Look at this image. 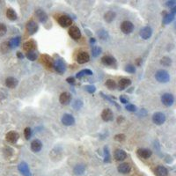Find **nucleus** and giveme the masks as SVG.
I'll return each mask as SVG.
<instances>
[{"label":"nucleus","mask_w":176,"mask_h":176,"mask_svg":"<svg viewBox=\"0 0 176 176\" xmlns=\"http://www.w3.org/2000/svg\"><path fill=\"white\" fill-rule=\"evenodd\" d=\"M53 67H54L55 71L56 72L60 73V74L64 73L65 71H66V64L64 61V59H62V58L56 59L53 62Z\"/></svg>","instance_id":"1"},{"label":"nucleus","mask_w":176,"mask_h":176,"mask_svg":"<svg viewBox=\"0 0 176 176\" xmlns=\"http://www.w3.org/2000/svg\"><path fill=\"white\" fill-rule=\"evenodd\" d=\"M155 77L159 83H167L170 80V75L166 70H158L155 74Z\"/></svg>","instance_id":"2"},{"label":"nucleus","mask_w":176,"mask_h":176,"mask_svg":"<svg viewBox=\"0 0 176 176\" xmlns=\"http://www.w3.org/2000/svg\"><path fill=\"white\" fill-rule=\"evenodd\" d=\"M166 115L162 112H156L152 115V122L156 125H162L166 122Z\"/></svg>","instance_id":"3"},{"label":"nucleus","mask_w":176,"mask_h":176,"mask_svg":"<svg viewBox=\"0 0 176 176\" xmlns=\"http://www.w3.org/2000/svg\"><path fill=\"white\" fill-rule=\"evenodd\" d=\"M161 102L166 107H171L175 102V97L172 93H164L161 97Z\"/></svg>","instance_id":"4"},{"label":"nucleus","mask_w":176,"mask_h":176,"mask_svg":"<svg viewBox=\"0 0 176 176\" xmlns=\"http://www.w3.org/2000/svg\"><path fill=\"white\" fill-rule=\"evenodd\" d=\"M58 23L63 27H68V26H72V20L68 15H62L58 19Z\"/></svg>","instance_id":"5"},{"label":"nucleus","mask_w":176,"mask_h":176,"mask_svg":"<svg viewBox=\"0 0 176 176\" xmlns=\"http://www.w3.org/2000/svg\"><path fill=\"white\" fill-rule=\"evenodd\" d=\"M121 30L123 34H129L130 33L133 32L134 30V25L132 22L129 21V20H125L121 24Z\"/></svg>","instance_id":"6"},{"label":"nucleus","mask_w":176,"mask_h":176,"mask_svg":"<svg viewBox=\"0 0 176 176\" xmlns=\"http://www.w3.org/2000/svg\"><path fill=\"white\" fill-rule=\"evenodd\" d=\"M69 35L73 40H78L81 38V31L77 26H72L69 29Z\"/></svg>","instance_id":"7"},{"label":"nucleus","mask_w":176,"mask_h":176,"mask_svg":"<svg viewBox=\"0 0 176 176\" xmlns=\"http://www.w3.org/2000/svg\"><path fill=\"white\" fill-rule=\"evenodd\" d=\"M62 123L65 126H72L75 123V118L71 114H64L62 116Z\"/></svg>","instance_id":"8"},{"label":"nucleus","mask_w":176,"mask_h":176,"mask_svg":"<svg viewBox=\"0 0 176 176\" xmlns=\"http://www.w3.org/2000/svg\"><path fill=\"white\" fill-rule=\"evenodd\" d=\"M26 28V32L28 33V34L33 35V34H34L38 31L39 26H38L37 23H36L35 21H34V20H30V21H28V22H27Z\"/></svg>","instance_id":"9"},{"label":"nucleus","mask_w":176,"mask_h":176,"mask_svg":"<svg viewBox=\"0 0 176 176\" xmlns=\"http://www.w3.org/2000/svg\"><path fill=\"white\" fill-rule=\"evenodd\" d=\"M90 60V56L87 52L85 51H81L77 54V62L80 64H85L87 62H89Z\"/></svg>","instance_id":"10"},{"label":"nucleus","mask_w":176,"mask_h":176,"mask_svg":"<svg viewBox=\"0 0 176 176\" xmlns=\"http://www.w3.org/2000/svg\"><path fill=\"white\" fill-rule=\"evenodd\" d=\"M101 118L104 122H111L114 119L113 111L110 108H106L101 113Z\"/></svg>","instance_id":"11"},{"label":"nucleus","mask_w":176,"mask_h":176,"mask_svg":"<svg viewBox=\"0 0 176 176\" xmlns=\"http://www.w3.org/2000/svg\"><path fill=\"white\" fill-rule=\"evenodd\" d=\"M72 94L68 92H64L60 94L59 101L62 105H69L72 101Z\"/></svg>","instance_id":"12"},{"label":"nucleus","mask_w":176,"mask_h":176,"mask_svg":"<svg viewBox=\"0 0 176 176\" xmlns=\"http://www.w3.org/2000/svg\"><path fill=\"white\" fill-rule=\"evenodd\" d=\"M34 15L36 19L41 22V23H45L48 20V14L42 9H38L35 11Z\"/></svg>","instance_id":"13"},{"label":"nucleus","mask_w":176,"mask_h":176,"mask_svg":"<svg viewBox=\"0 0 176 176\" xmlns=\"http://www.w3.org/2000/svg\"><path fill=\"white\" fill-rule=\"evenodd\" d=\"M139 34L144 40H148L149 38H151V35H152V29H151V26H145V27H143L140 30Z\"/></svg>","instance_id":"14"},{"label":"nucleus","mask_w":176,"mask_h":176,"mask_svg":"<svg viewBox=\"0 0 176 176\" xmlns=\"http://www.w3.org/2000/svg\"><path fill=\"white\" fill-rule=\"evenodd\" d=\"M5 139L7 142L11 144H15L19 139V134L15 131H9L5 135Z\"/></svg>","instance_id":"15"},{"label":"nucleus","mask_w":176,"mask_h":176,"mask_svg":"<svg viewBox=\"0 0 176 176\" xmlns=\"http://www.w3.org/2000/svg\"><path fill=\"white\" fill-rule=\"evenodd\" d=\"M137 154L139 158H144V159H147L152 155V151L149 149H145V148H140L137 151Z\"/></svg>","instance_id":"16"},{"label":"nucleus","mask_w":176,"mask_h":176,"mask_svg":"<svg viewBox=\"0 0 176 176\" xmlns=\"http://www.w3.org/2000/svg\"><path fill=\"white\" fill-rule=\"evenodd\" d=\"M18 169L24 176H32L30 169H29V167H28V165L26 162L20 163L19 166H18Z\"/></svg>","instance_id":"17"},{"label":"nucleus","mask_w":176,"mask_h":176,"mask_svg":"<svg viewBox=\"0 0 176 176\" xmlns=\"http://www.w3.org/2000/svg\"><path fill=\"white\" fill-rule=\"evenodd\" d=\"M18 84H19L18 79L15 78V77H6V79H5V85H6L8 88H10V89L15 88V87L18 85Z\"/></svg>","instance_id":"18"},{"label":"nucleus","mask_w":176,"mask_h":176,"mask_svg":"<svg viewBox=\"0 0 176 176\" xmlns=\"http://www.w3.org/2000/svg\"><path fill=\"white\" fill-rule=\"evenodd\" d=\"M115 62H116L115 59L111 56H104L101 58V63L107 66H112L115 64Z\"/></svg>","instance_id":"19"},{"label":"nucleus","mask_w":176,"mask_h":176,"mask_svg":"<svg viewBox=\"0 0 176 176\" xmlns=\"http://www.w3.org/2000/svg\"><path fill=\"white\" fill-rule=\"evenodd\" d=\"M42 148V143L39 139H34L31 143V150L34 152H39Z\"/></svg>","instance_id":"20"},{"label":"nucleus","mask_w":176,"mask_h":176,"mask_svg":"<svg viewBox=\"0 0 176 176\" xmlns=\"http://www.w3.org/2000/svg\"><path fill=\"white\" fill-rule=\"evenodd\" d=\"M127 158V153L122 149H117L115 151V158L117 161H123Z\"/></svg>","instance_id":"21"},{"label":"nucleus","mask_w":176,"mask_h":176,"mask_svg":"<svg viewBox=\"0 0 176 176\" xmlns=\"http://www.w3.org/2000/svg\"><path fill=\"white\" fill-rule=\"evenodd\" d=\"M117 170H118L119 173H121L123 175H126V174H129L130 172L131 167H130L129 164H128V163H123V164H121V165L118 166Z\"/></svg>","instance_id":"22"},{"label":"nucleus","mask_w":176,"mask_h":176,"mask_svg":"<svg viewBox=\"0 0 176 176\" xmlns=\"http://www.w3.org/2000/svg\"><path fill=\"white\" fill-rule=\"evenodd\" d=\"M130 85H131V80L129 78L123 77V78L120 79V81L118 83L119 90H124L128 86H129Z\"/></svg>","instance_id":"23"},{"label":"nucleus","mask_w":176,"mask_h":176,"mask_svg":"<svg viewBox=\"0 0 176 176\" xmlns=\"http://www.w3.org/2000/svg\"><path fill=\"white\" fill-rule=\"evenodd\" d=\"M85 172V166L84 164H77L73 168V174L75 175H82Z\"/></svg>","instance_id":"24"},{"label":"nucleus","mask_w":176,"mask_h":176,"mask_svg":"<svg viewBox=\"0 0 176 176\" xmlns=\"http://www.w3.org/2000/svg\"><path fill=\"white\" fill-rule=\"evenodd\" d=\"M154 173L157 176H167L168 175V170L163 166H158L155 168Z\"/></svg>","instance_id":"25"},{"label":"nucleus","mask_w":176,"mask_h":176,"mask_svg":"<svg viewBox=\"0 0 176 176\" xmlns=\"http://www.w3.org/2000/svg\"><path fill=\"white\" fill-rule=\"evenodd\" d=\"M116 17V13L114 11H108L104 14V20L107 23H111Z\"/></svg>","instance_id":"26"},{"label":"nucleus","mask_w":176,"mask_h":176,"mask_svg":"<svg viewBox=\"0 0 176 176\" xmlns=\"http://www.w3.org/2000/svg\"><path fill=\"white\" fill-rule=\"evenodd\" d=\"M23 48L26 52H30V51H34L36 48V43L34 41H28L26 42L23 45Z\"/></svg>","instance_id":"27"},{"label":"nucleus","mask_w":176,"mask_h":176,"mask_svg":"<svg viewBox=\"0 0 176 176\" xmlns=\"http://www.w3.org/2000/svg\"><path fill=\"white\" fill-rule=\"evenodd\" d=\"M6 17L10 20H16L18 18L17 12L12 9V8H8L6 10Z\"/></svg>","instance_id":"28"},{"label":"nucleus","mask_w":176,"mask_h":176,"mask_svg":"<svg viewBox=\"0 0 176 176\" xmlns=\"http://www.w3.org/2000/svg\"><path fill=\"white\" fill-rule=\"evenodd\" d=\"M11 46H10V43L9 42H4L0 44V51L3 53V54H6L8 53L9 51L11 50Z\"/></svg>","instance_id":"29"},{"label":"nucleus","mask_w":176,"mask_h":176,"mask_svg":"<svg viewBox=\"0 0 176 176\" xmlns=\"http://www.w3.org/2000/svg\"><path fill=\"white\" fill-rule=\"evenodd\" d=\"M10 43V46L12 49H15L17 47L20 46V36H16L14 38H12V40L9 42Z\"/></svg>","instance_id":"30"},{"label":"nucleus","mask_w":176,"mask_h":176,"mask_svg":"<svg viewBox=\"0 0 176 176\" xmlns=\"http://www.w3.org/2000/svg\"><path fill=\"white\" fill-rule=\"evenodd\" d=\"M42 63L47 67V68H50L53 66V63L51 61V58L48 56H42Z\"/></svg>","instance_id":"31"},{"label":"nucleus","mask_w":176,"mask_h":176,"mask_svg":"<svg viewBox=\"0 0 176 176\" xmlns=\"http://www.w3.org/2000/svg\"><path fill=\"white\" fill-rule=\"evenodd\" d=\"M97 34H98L99 38H100L101 40H102V41H106V40H107L108 37H109L107 31L105 30V29H101V30H99L98 33H97Z\"/></svg>","instance_id":"32"},{"label":"nucleus","mask_w":176,"mask_h":176,"mask_svg":"<svg viewBox=\"0 0 176 176\" xmlns=\"http://www.w3.org/2000/svg\"><path fill=\"white\" fill-rule=\"evenodd\" d=\"M85 75H88V76L93 75V72H92L91 70H89V69L82 70V71H80L79 72H77V73L76 77H77V78H81L83 76H85Z\"/></svg>","instance_id":"33"},{"label":"nucleus","mask_w":176,"mask_h":176,"mask_svg":"<svg viewBox=\"0 0 176 176\" xmlns=\"http://www.w3.org/2000/svg\"><path fill=\"white\" fill-rule=\"evenodd\" d=\"M175 20V14H173V13H167L164 18H163V23L164 24H169V23H171L173 20Z\"/></svg>","instance_id":"34"},{"label":"nucleus","mask_w":176,"mask_h":176,"mask_svg":"<svg viewBox=\"0 0 176 176\" xmlns=\"http://www.w3.org/2000/svg\"><path fill=\"white\" fill-rule=\"evenodd\" d=\"M160 64L163 65V66H166V67H168L172 64V59L169 57V56H164L161 58L160 60Z\"/></svg>","instance_id":"35"},{"label":"nucleus","mask_w":176,"mask_h":176,"mask_svg":"<svg viewBox=\"0 0 176 176\" xmlns=\"http://www.w3.org/2000/svg\"><path fill=\"white\" fill-rule=\"evenodd\" d=\"M105 85L109 89V90H115L116 88V83L113 79H107L105 83Z\"/></svg>","instance_id":"36"},{"label":"nucleus","mask_w":176,"mask_h":176,"mask_svg":"<svg viewBox=\"0 0 176 176\" xmlns=\"http://www.w3.org/2000/svg\"><path fill=\"white\" fill-rule=\"evenodd\" d=\"M110 158H111V156H110V151L107 146H104V162L105 163H108L110 162Z\"/></svg>","instance_id":"37"},{"label":"nucleus","mask_w":176,"mask_h":176,"mask_svg":"<svg viewBox=\"0 0 176 176\" xmlns=\"http://www.w3.org/2000/svg\"><path fill=\"white\" fill-rule=\"evenodd\" d=\"M101 52H102V50H101V47H99V46H93V48H92V56L93 57L99 56L101 54Z\"/></svg>","instance_id":"38"},{"label":"nucleus","mask_w":176,"mask_h":176,"mask_svg":"<svg viewBox=\"0 0 176 176\" xmlns=\"http://www.w3.org/2000/svg\"><path fill=\"white\" fill-rule=\"evenodd\" d=\"M83 101L81 100H75V101L72 102V107L75 109V110H79L82 108L83 107Z\"/></svg>","instance_id":"39"},{"label":"nucleus","mask_w":176,"mask_h":176,"mask_svg":"<svg viewBox=\"0 0 176 176\" xmlns=\"http://www.w3.org/2000/svg\"><path fill=\"white\" fill-rule=\"evenodd\" d=\"M26 57H27L28 60L33 62V61H35L37 59V54L34 51H30V52L26 53Z\"/></svg>","instance_id":"40"},{"label":"nucleus","mask_w":176,"mask_h":176,"mask_svg":"<svg viewBox=\"0 0 176 176\" xmlns=\"http://www.w3.org/2000/svg\"><path fill=\"white\" fill-rule=\"evenodd\" d=\"M24 136H25L26 139H30V137H32V129L29 127H26L24 130Z\"/></svg>","instance_id":"41"},{"label":"nucleus","mask_w":176,"mask_h":176,"mask_svg":"<svg viewBox=\"0 0 176 176\" xmlns=\"http://www.w3.org/2000/svg\"><path fill=\"white\" fill-rule=\"evenodd\" d=\"M84 88H85V91L88 92L89 93H95V91H96V87H95L94 85H85Z\"/></svg>","instance_id":"42"},{"label":"nucleus","mask_w":176,"mask_h":176,"mask_svg":"<svg viewBox=\"0 0 176 176\" xmlns=\"http://www.w3.org/2000/svg\"><path fill=\"white\" fill-rule=\"evenodd\" d=\"M125 138L126 137L124 134H117V135L115 136V140L117 141V142H120V143L123 142L125 140Z\"/></svg>","instance_id":"43"},{"label":"nucleus","mask_w":176,"mask_h":176,"mask_svg":"<svg viewBox=\"0 0 176 176\" xmlns=\"http://www.w3.org/2000/svg\"><path fill=\"white\" fill-rule=\"evenodd\" d=\"M125 71L129 73H135L136 72V67L132 64H128L125 67Z\"/></svg>","instance_id":"44"},{"label":"nucleus","mask_w":176,"mask_h":176,"mask_svg":"<svg viewBox=\"0 0 176 176\" xmlns=\"http://www.w3.org/2000/svg\"><path fill=\"white\" fill-rule=\"evenodd\" d=\"M6 32H7L6 26L4 25V24H3V23H0V37L4 36L6 34Z\"/></svg>","instance_id":"45"},{"label":"nucleus","mask_w":176,"mask_h":176,"mask_svg":"<svg viewBox=\"0 0 176 176\" xmlns=\"http://www.w3.org/2000/svg\"><path fill=\"white\" fill-rule=\"evenodd\" d=\"M13 153V150L10 147H5L4 149V154L6 156V157H11Z\"/></svg>","instance_id":"46"},{"label":"nucleus","mask_w":176,"mask_h":176,"mask_svg":"<svg viewBox=\"0 0 176 176\" xmlns=\"http://www.w3.org/2000/svg\"><path fill=\"white\" fill-rule=\"evenodd\" d=\"M125 108L129 112H136L137 111V107L133 104H127Z\"/></svg>","instance_id":"47"},{"label":"nucleus","mask_w":176,"mask_h":176,"mask_svg":"<svg viewBox=\"0 0 176 176\" xmlns=\"http://www.w3.org/2000/svg\"><path fill=\"white\" fill-rule=\"evenodd\" d=\"M101 96H102V97H103L104 99H106V100H107V101H110L111 103H113V104H115V106H116V107H118L119 109H121V107H119V106H118V105H117V104L115 103V101H113V100H112L111 98H109L108 96H107V95H105V94H104L103 93H101Z\"/></svg>","instance_id":"48"},{"label":"nucleus","mask_w":176,"mask_h":176,"mask_svg":"<svg viewBox=\"0 0 176 176\" xmlns=\"http://www.w3.org/2000/svg\"><path fill=\"white\" fill-rule=\"evenodd\" d=\"M175 4H176L175 1L172 0V1H167V2L166 3V5H167V6H168V7H170V8H173V7H175Z\"/></svg>","instance_id":"49"},{"label":"nucleus","mask_w":176,"mask_h":176,"mask_svg":"<svg viewBox=\"0 0 176 176\" xmlns=\"http://www.w3.org/2000/svg\"><path fill=\"white\" fill-rule=\"evenodd\" d=\"M66 81H67V83H69V84H71V85H74V84H75V77H69L66 78Z\"/></svg>","instance_id":"50"},{"label":"nucleus","mask_w":176,"mask_h":176,"mask_svg":"<svg viewBox=\"0 0 176 176\" xmlns=\"http://www.w3.org/2000/svg\"><path fill=\"white\" fill-rule=\"evenodd\" d=\"M120 101H122V103H123V104H127L128 103V99L124 98L123 96H121L120 97Z\"/></svg>","instance_id":"51"},{"label":"nucleus","mask_w":176,"mask_h":176,"mask_svg":"<svg viewBox=\"0 0 176 176\" xmlns=\"http://www.w3.org/2000/svg\"><path fill=\"white\" fill-rule=\"evenodd\" d=\"M17 56H18V58H20V59H23V58H24V55H23L21 52H18V53H17Z\"/></svg>","instance_id":"52"},{"label":"nucleus","mask_w":176,"mask_h":176,"mask_svg":"<svg viewBox=\"0 0 176 176\" xmlns=\"http://www.w3.org/2000/svg\"><path fill=\"white\" fill-rule=\"evenodd\" d=\"M95 42H96L95 38H90V43H91V44H94Z\"/></svg>","instance_id":"53"}]
</instances>
